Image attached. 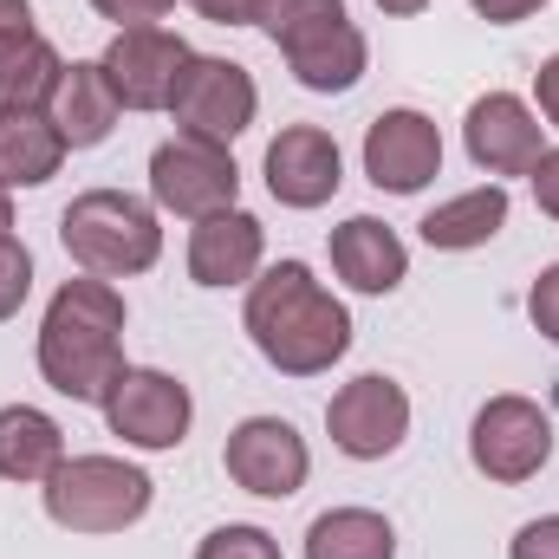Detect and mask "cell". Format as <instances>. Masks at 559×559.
Returning a JSON list of instances; mask_svg holds the SVG:
<instances>
[{"label":"cell","mask_w":559,"mask_h":559,"mask_svg":"<svg viewBox=\"0 0 559 559\" xmlns=\"http://www.w3.org/2000/svg\"><path fill=\"white\" fill-rule=\"evenodd\" d=\"M241 325L254 352L274 365L280 378H319L352 352V312L345 299L312 274L306 261H274L248 280Z\"/></svg>","instance_id":"cell-1"},{"label":"cell","mask_w":559,"mask_h":559,"mask_svg":"<svg viewBox=\"0 0 559 559\" xmlns=\"http://www.w3.org/2000/svg\"><path fill=\"white\" fill-rule=\"evenodd\" d=\"M124 325H131V306H124L118 280H66L39 319V345H33L39 378L72 404H105L124 371Z\"/></svg>","instance_id":"cell-2"},{"label":"cell","mask_w":559,"mask_h":559,"mask_svg":"<svg viewBox=\"0 0 559 559\" xmlns=\"http://www.w3.org/2000/svg\"><path fill=\"white\" fill-rule=\"evenodd\" d=\"M59 241L79 261V274H98V280H131L163 261L156 202H143L131 189H85V195H72V209L59 215Z\"/></svg>","instance_id":"cell-3"},{"label":"cell","mask_w":559,"mask_h":559,"mask_svg":"<svg viewBox=\"0 0 559 559\" xmlns=\"http://www.w3.org/2000/svg\"><path fill=\"white\" fill-rule=\"evenodd\" d=\"M46 521L66 534H124L156 501V481L124 455H66L46 475Z\"/></svg>","instance_id":"cell-4"},{"label":"cell","mask_w":559,"mask_h":559,"mask_svg":"<svg viewBox=\"0 0 559 559\" xmlns=\"http://www.w3.org/2000/svg\"><path fill=\"white\" fill-rule=\"evenodd\" d=\"M261 111V85L241 59H222V52H195L176 79V98H169V118L182 138H202V143H228L248 138Z\"/></svg>","instance_id":"cell-5"},{"label":"cell","mask_w":559,"mask_h":559,"mask_svg":"<svg viewBox=\"0 0 559 559\" xmlns=\"http://www.w3.org/2000/svg\"><path fill=\"white\" fill-rule=\"evenodd\" d=\"M150 202L163 215H182V222H202V215H222L241 202V169H235V150L202 138H163L150 150Z\"/></svg>","instance_id":"cell-6"},{"label":"cell","mask_w":559,"mask_h":559,"mask_svg":"<svg viewBox=\"0 0 559 559\" xmlns=\"http://www.w3.org/2000/svg\"><path fill=\"white\" fill-rule=\"evenodd\" d=\"M468 462H475L488 481H501V488L534 481V475L554 462V417H547L534 397H521V391L488 397V404L475 411V423H468Z\"/></svg>","instance_id":"cell-7"},{"label":"cell","mask_w":559,"mask_h":559,"mask_svg":"<svg viewBox=\"0 0 559 559\" xmlns=\"http://www.w3.org/2000/svg\"><path fill=\"white\" fill-rule=\"evenodd\" d=\"M105 411V429L124 442V449H143V455H163V449H182L189 423H195V397L182 378L169 371H150V365H124L111 397L98 404Z\"/></svg>","instance_id":"cell-8"},{"label":"cell","mask_w":559,"mask_h":559,"mask_svg":"<svg viewBox=\"0 0 559 559\" xmlns=\"http://www.w3.org/2000/svg\"><path fill=\"white\" fill-rule=\"evenodd\" d=\"M325 436H332V449L352 455V462H384V455H397L404 436H411V391H404L397 378H384V371H365V378L338 384L332 404H325Z\"/></svg>","instance_id":"cell-9"},{"label":"cell","mask_w":559,"mask_h":559,"mask_svg":"<svg viewBox=\"0 0 559 559\" xmlns=\"http://www.w3.org/2000/svg\"><path fill=\"white\" fill-rule=\"evenodd\" d=\"M222 468L241 495L261 501H293L312 475V449L286 417H241L222 442Z\"/></svg>","instance_id":"cell-10"},{"label":"cell","mask_w":559,"mask_h":559,"mask_svg":"<svg viewBox=\"0 0 559 559\" xmlns=\"http://www.w3.org/2000/svg\"><path fill=\"white\" fill-rule=\"evenodd\" d=\"M189 59H195L189 39L169 33V26H124L98 52V66H105V79H111V92H118L124 111H169L176 79H182Z\"/></svg>","instance_id":"cell-11"},{"label":"cell","mask_w":559,"mask_h":559,"mask_svg":"<svg viewBox=\"0 0 559 559\" xmlns=\"http://www.w3.org/2000/svg\"><path fill=\"white\" fill-rule=\"evenodd\" d=\"M365 176L384 195H423L442 176V131H436V118H423L411 105L378 111L371 131H365Z\"/></svg>","instance_id":"cell-12"},{"label":"cell","mask_w":559,"mask_h":559,"mask_svg":"<svg viewBox=\"0 0 559 559\" xmlns=\"http://www.w3.org/2000/svg\"><path fill=\"white\" fill-rule=\"evenodd\" d=\"M547 124H540V111L527 105V98H514V92H481L475 105H468V118H462V143H468V163L481 169V176H527L534 163H540V138Z\"/></svg>","instance_id":"cell-13"},{"label":"cell","mask_w":559,"mask_h":559,"mask_svg":"<svg viewBox=\"0 0 559 559\" xmlns=\"http://www.w3.org/2000/svg\"><path fill=\"white\" fill-rule=\"evenodd\" d=\"M261 169H267V189H274L280 209H325V202L338 195V182H345L338 138L319 131V124H286V131L267 143Z\"/></svg>","instance_id":"cell-14"},{"label":"cell","mask_w":559,"mask_h":559,"mask_svg":"<svg viewBox=\"0 0 559 559\" xmlns=\"http://www.w3.org/2000/svg\"><path fill=\"white\" fill-rule=\"evenodd\" d=\"M267 267V228L261 215H248L241 202L222 209V215H202L189 228V280L195 286H248V280Z\"/></svg>","instance_id":"cell-15"},{"label":"cell","mask_w":559,"mask_h":559,"mask_svg":"<svg viewBox=\"0 0 559 559\" xmlns=\"http://www.w3.org/2000/svg\"><path fill=\"white\" fill-rule=\"evenodd\" d=\"M280 59H286V72H293L306 92L338 98V92H352V85L365 79L371 46H365V33H358L352 20H319V26H306V33L280 39Z\"/></svg>","instance_id":"cell-16"},{"label":"cell","mask_w":559,"mask_h":559,"mask_svg":"<svg viewBox=\"0 0 559 559\" xmlns=\"http://www.w3.org/2000/svg\"><path fill=\"white\" fill-rule=\"evenodd\" d=\"M332 274L345 280L352 293L384 299V293H397L404 274H411V248H404V235H397L391 222L352 215V222L332 228Z\"/></svg>","instance_id":"cell-17"},{"label":"cell","mask_w":559,"mask_h":559,"mask_svg":"<svg viewBox=\"0 0 559 559\" xmlns=\"http://www.w3.org/2000/svg\"><path fill=\"white\" fill-rule=\"evenodd\" d=\"M118 111H124V105H118V92H111L105 66H98V59H72L46 118L59 124V138L72 143V150H98V143L118 131Z\"/></svg>","instance_id":"cell-18"},{"label":"cell","mask_w":559,"mask_h":559,"mask_svg":"<svg viewBox=\"0 0 559 559\" xmlns=\"http://www.w3.org/2000/svg\"><path fill=\"white\" fill-rule=\"evenodd\" d=\"M508 209H514L508 189H501V182H481V189H462V195L436 202L417 222V235L436 254H475V248H488V241L508 228Z\"/></svg>","instance_id":"cell-19"},{"label":"cell","mask_w":559,"mask_h":559,"mask_svg":"<svg viewBox=\"0 0 559 559\" xmlns=\"http://www.w3.org/2000/svg\"><path fill=\"white\" fill-rule=\"evenodd\" d=\"M66 462V429L39 404H0V481L46 488V475Z\"/></svg>","instance_id":"cell-20"},{"label":"cell","mask_w":559,"mask_h":559,"mask_svg":"<svg viewBox=\"0 0 559 559\" xmlns=\"http://www.w3.org/2000/svg\"><path fill=\"white\" fill-rule=\"evenodd\" d=\"M59 79H66V59L39 26L0 39V111H52Z\"/></svg>","instance_id":"cell-21"},{"label":"cell","mask_w":559,"mask_h":559,"mask_svg":"<svg viewBox=\"0 0 559 559\" xmlns=\"http://www.w3.org/2000/svg\"><path fill=\"white\" fill-rule=\"evenodd\" d=\"M72 143L46 111H0V189H46Z\"/></svg>","instance_id":"cell-22"},{"label":"cell","mask_w":559,"mask_h":559,"mask_svg":"<svg viewBox=\"0 0 559 559\" xmlns=\"http://www.w3.org/2000/svg\"><path fill=\"white\" fill-rule=\"evenodd\" d=\"M306 559H397V527L378 508H325L306 527Z\"/></svg>","instance_id":"cell-23"},{"label":"cell","mask_w":559,"mask_h":559,"mask_svg":"<svg viewBox=\"0 0 559 559\" xmlns=\"http://www.w3.org/2000/svg\"><path fill=\"white\" fill-rule=\"evenodd\" d=\"M319 20H345V0H261V33L274 46L306 33V26H319Z\"/></svg>","instance_id":"cell-24"},{"label":"cell","mask_w":559,"mask_h":559,"mask_svg":"<svg viewBox=\"0 0 559 559\" xmlns=\"http://www.w3.org/2000/svg\"><path fill=\"white\" fill-rule=\"evenodd\" d=\"M195 559H286V554H280V540L267 534V527L228 521V527H215V534L195 547Z\"/></svg>","instance_id":"cell-25"},{"label":"cell","mask_w":559,"mask_h":559,"mask_svg":"<svg viewBox=\"0 0 559 559\" xmlns=\"http://www.w3.org/2000/svg\"><path fill=\"white\" fill-rule=\"evenodd\" d=\"M26 293H33V254H26V241H0V325L26 306Z\"/></svg>","instance_id":"cell-26"},{"label":"cell","mask_w":559,"mask_h":559,"mask_svg":"<svg viewBox=\"0 0 559 559\" xmlns=\"http://www.w3.org/2000/svg\"><path fill=\"white\" fill-rule=\"evenodd\" d=\"M527 319H534V332L559 345V261L554 267H540V280L527 286Z\"/></svg>","instance_id":"cell-27"},{"label":"cell","mask_w":559,"mask_h":559,"mask_svg":"<svg viewBox=\"0 0 559 559\" xmlns=\"http://www.w3.org/2000/svg\"><path fill=\"white\" fill-rule=\"evenodd\" d=\"M508 559H559V514L527 521V527L508 540Z\"/></svg>","instance_id":"cell-28"},{"label":"cell","mask_w":559,"mask_h":559,"mask_svg":"<svg viewBox=\"0 0 559 559\" xmlns=\"http://www.w3.org/2000/svg\"><path fill=\"white\" fill-rule=\"evenodd\" d=\"M169 7H176V0H92V13H98V20H118V33H124V26H156Z\"/></svg>","instance_id":"cell-29"},{"label":"cell","mask_w":559,"mask_h":559,"mask_svg":"<svg viewBox=\"0 0 559 559\" xmlns=\"http://www.w3.org/2000/svg\"><path fill=\"white\" fill-rule=\"evenodd\" d=\"M209 26H261V0H189Z\"/></svg>","instance_id":"cell-30"},{"label":"cell","mask_w":559,"mask_h":559,"mask_svg":"<svg viewBox=\"0 0 559 559\" xmlns=\"http://www.w3.org/2000/svg\"><path fill=\"white\" fill-rule=\"evenodd\" d=\"M527 182H534L540 215H554V222H559V150H540V163L527 169Z\"/></svg>","instance_id":"cell-31"},{"label":"cell","mask_w":559,"mask_h":559,"mask_svg":"<svg viewBox=\"0 0 559 559\" xmlns=\"http://www.w3.org/2000/svg\"><path fill=\"white\" fill-rule=\"evenodd\" d=\"M468 7H475L488 26H521V20H534L547 0H468Z\"/></svg>","instance_id":"cell-32"},{"label":"cell","mask_w":559,"mask_h":559,"mask_svg":"<svg viewBox=\"0 0 559 559\" xmlns=\"http://www.w3.org/2000/svg\"><path fill=\"white\" fill-rule=\"evenodd\" d=\"M534 105H540V118L559 131V52L540 59V72H534Z\"/></svg>","instance_id":"cell-33"},{"label":"cell","mask_w":559,"mask_h":559,"mask_svg":"<svg viewBox=\"0 0 559 559\" xmlns=\"http://www.w3.org/2000/svg\"><path fill=\"white\" fill-rule=\"evenodd\" d=\"M33 26V7L26 0H0V39H13V33H26Z\"/></svg>","instance_id":"cell-34"},{"label":"cell","mask_w":559,"mask_h":559,"mask_svg":"<svg viewBox=\"0 0 559 559\" xmlns=\"http://www.w3.org/2000/svg\"><path fill=\"white\" fill-rule=\"evenodd\" d=\"M378 7H384L391 20H417V13H423V7H429V0H378Z\"/></svg>","instance_id":"cell-35"},{"label":"cell","mask_w":559,"mask_h":559,"mask_svg":"<svg viewBox=\"0 0 559 559\" xmlns=\"http://www.w3.org/2000/svg\"><path fill=\"white\" fill-rule=\"evenodd\" d=\"M13 235V189H0V241Z\"/></svg>","instance_id":"cell-36"}]
</instances>
